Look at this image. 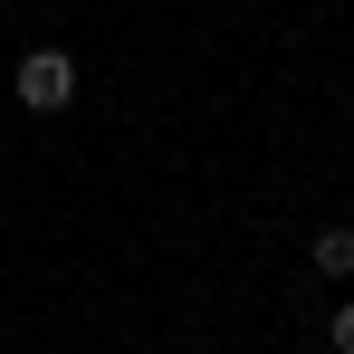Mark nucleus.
<instances>
[{
  "mask_svg": "<svg viewBox=\"0 0 354 354\" xmlns=\"http://www.w3.org/2000/svg\"><path fill=\"white\" fill-rule=\"evenodd\" d=\"M67 96H77V58L67 48H29L19 58V106L29 115H67Z\"/></svg>",
  "mask_w": 354,
  "mask_h": 354,
  "instance_id": "nucleus-1",
  "label": "nucleus"
},
{
  "mask_svg": "<svg viewBox=\"0 0 354 354\" xmlns=\"http://www.w3.org/2000/svg\"><path fill=\"white\" fill-rule=\"evenodd\" d=\"M316 278H354V221L316 230Z\"/></svg>",
  "mask_w": 354,
  "mask_h": 354,
  "instance_id": "nucleus-2",
  "label": "nucleus"
},
{
  "mask_svg": "<svg viewBox=\"0 0 354 354\" xmlns=\"http://www.w3.org/2000/svg\"><path fill=\"white\" fill-rule=\"evenodd\" d=\"M326 345H335V354H354V306H335V316H326Z\"/></svg>",
  "mask_w": 354,
  "mask_h": 354,
  "instance_id": "nucleus-3",
  "label": "nucleus"
}]
</instances>
